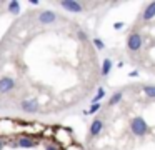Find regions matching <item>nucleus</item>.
I'll return each mask as SVG.
<instances>
[{
    "label": "nucleus",
    "mask_w": 155,
    "mask_h": 150,
    "mask_svg": "<svg viewBox=\"0 0 155 150\" xmlns=\"http://www.w3.org/2000/svg\"><path fill=\"white\" fill-rule=\"evenodd\" d=\"M132 132L138 137L143 135V133L147 132V123H145V120L140 118V117H135V118L132 120Z\"/></svg>",
    "instance_id": "f257e3e1"
},
{
    "label": "nucleus",
    "mask_w": 155,
    "mask_h": 150,
    "mask_svg": "<svg viewBox=\"0 0 155 150\" xmlns=\"http://www.w3.org/2000/svg\"><path fill=\"white\" fill-rule=\"evenodd\" d=\"M127 47L130 52H138L142 48V37L138 33H132L127 40Z\"/></svg>",
    "instance_id": "f03ea898"
},
{
    "label": "nucleus",
    "mask_w": 155,
    "mask_h": 150,
    "mask_svg": "<svg viewBox=\"0 0 155 150\" xmlns=\"http://www.w3.org/2000/svg\"><path fill=\"white\" fill-rule=\"evenodd\" d=\"M20 108L24 110V112H27V113H34V112H37V110H38V102L35 98L24 100V102L20 103Z\"/></svg>",
    "instance_id": "7ed1b4c3"
},
{
    "label": "nucleus",
    "mask_w": 155,
    "mask_h": 150,
    "mask_svg": "<svg viewBox=\"0 0 155 150\" xmlns=\"http://www.w3.org/2000/svg\"><path fill=\"white\" fill-rule=\"evenodd\" d=\"M14 87H15V80L14 78H10V77H4V78H0V93L10 92Z\"/></svg>",
    "instance_id": "20e7f679"
},
{
    "label": "nucleus",
    "mask_w": 155,
    "mask_h": 150,
    "mask_svg": "<svg viewBox=\"0 0 155 150\" xmlns=\"http://www.w3.org/2000/svg\"><path fill=\"white\" fill-rule=\"evenodd\" d=\"M60 5L64 7L65 10H68V12H74V13L82 12V5L78 2H75V0H67V2H62Z\"/></svg>",
    "instance_id": "39448f33"
},
{
    "label": "nucleus",
    "mask_w": 155,
    "mask_h": 150,
    "mask_svg": "<svg viewBox=\"0 0 155 150\" xmlns=\"http://www.w3.org/2000/svg\"><path fill=\"white\" fill-rule=\"evenodd\" d=\"M55 18H57V17H55V13L50 12V10H47V12H42L40 17H38L40 23H44V25H47V23H52Z\"/></svg>",
    "instance_id": "423d86ee"
},
{
    "label": "nucleus",
    "mask_w": 155,
    "mask_h": 150,
    "mask_svg": "<svg viewBox=\"0 0 155 150\" xmlns=\"http://www.w3.org/2000/svg\"><path fill=\"white\" fill-rule=\"evenodd\" d=\"M102 127H104V122H102L100 118H95L94 122H92V125H90V133L92 135H98L100 133V130H102Z\"/></svg>",
    "instance_id": "0eeeda50"
},
{
    "label": "nucleus",
    "mask_w": 155,
    "mask_h": 150,
    "mask_svg": "<svg viewBox=\"0 0 155 150\" xmlns=\"http://www.w3.org/2000/svg\"><path fill=\"white\" fill-rule=\"evenodd\" d=\"M153 17H155V2H152L143 12V20H150V18H153Z\"/></svg>",
    "instance_id": "6e6552de"
},
{
    "label": "nucleus",
    "mask_w": 155,
    "mask_h": 150,
    "mask_svg": "<svg viewBox=\"0 0 155 150\" xmlns=\"http://www.w3.org/2000/svg\"><path fill=\"white\" fill-rule=\"evenodd\" d=\"M110 68H112V62L108 58H105L104 63H102V75H108V73H110Z\"/></svg>",
    "instance_id": "1a4fd4ad"
},
{
    "label": "nucleus",
    "mask_w": 155,
    "mask_h": 150,
    "mask_svg": "<svg viewBox=\"0 0 155 150\" xmlns=\"http://www.w3.org/2000/svg\"><path fill=\"white\" fill-rule=\"evenodd\" d=\"M18 147H24V148H32V147H35V143L32 142L30 138H20V140H18Z\"/></svg>",
    "instance_id": "9d476101"
},
{
    "label": "nucleus",
    "mask_w": 155,
    "mask_h": 150,
    "mask_svg": "<svg viewBox=\"0 0 155 150\" xmlns=\"http://www.w3.org/2000/svg\"><path fill=\"white\" fill-rule=\"evenodd\" d=\"M143 92L148 98H155V85H145L143 87Z\"/></svg>",
    "instance_id": "9b49d317"
},
{
    "label": "nucleus",
    "mask_w": 155,
    "mask_h": 150,
    "mask_svg": "<svg viewBox=\"0 0 155 150\" xmlns=\"http://www.w3.org/2000/svg\"><path fill=\"white\" fill-rule=\"evenodd\" d=\"M8 10H10L12 13H18L20 12V3L18 2H10L8 3Z\"/></svg>",
    "instance_id": "f8f14e48"
},
{
    "label": "nucleus",
    "mask_w": 155,
    "mask_h": 150,
    "mask_svg": "<svg viewBox=\"0 0 155 150\" xmlns=\"http://www.w3.org/2000/svg\"><path fill=\"white\" fill-rule=\"evenodd\" d=\"M120 100H122V92H117V93H115V95L110 98L108 105H115V103H117V102H120Z\"/></svg>",
    "instance_id": "ddd939ff"
},
{
    "label": "nucleus",
    "mask_w": 155,
    "mask_h": 150,
    "mask_svg": "<svg viewBox=\"0 0 155 150\" xmlns=\"http://www.w3.org/2000/svg\"><path fill=\"white\" fill-rule=\"evenodd\" d=\"M98 108H100V103L97 102V103H94V105L90 107V110H88V113H95V112H97Z\"/></svg>",
    "instance_id": "4468645a"
},
{
    "label": "nucleus",
    "mask_w": 155,
    "mask_h": 150,
    "mask_svg": "<svg viewBox=\"0 0 155 150\" xmlns=\"http://www.w3.org/2000/svg\"><path fill=\"white\" fill-rule=\"evenodd\" d=\"M105 95V92H104V88H98V92H97V97H95V103H97V100H100L102 98V97H104Z\"/></svg>",
    "instance_id": "2eb2a0df"
},
{
    "label": "nucleus",
    "mask_w": 155,
    "mask_h": 150,
    "mask_svg": "<svg viewBox=\"0 0 155 150\" xmlns=\"http://www.w3.org/2000/svg\"><path fill=\"white\" fill-rule=\"evenodd\" d=\"M94 43H95V45H97V47H98V48H104V43H102V42H100V40H97V38H94Z\"/></svg>",
    "instance_id": "dca6fc26"
},
{
    "label": "nucleus",
    "mask_w": 155,
    "mask_h": 150,
    "mask_svg": "<svg viewBox=\"0 0 155 150\" xmlns=\"http://www.w3.org/2000/svg\"><path fill=\"white\" fill-rule=\"evenodd\" d=\"M122 25H124L122 22H117V23L114 25V28H115V30H118V28H122Z\"/></svg>",
    "instance_id": "f3484780"
},
{
    "label": "nucleus",
    "mask_w": 155,
    "mask_h": 150,
    "mask_svg": "<svg viewBox=\"0 0 155 150\" xmlns=\"http://www.w3.org/2000/svg\"><path fill=\"white\" fill-rule=\"evenodd\" d=\"M47 150H55V148H54V147H50V145H48V147H47Z\"/></svg>",
    "instance_id": "a211bd4d"
},
{
    "label": "nucleus",
    "mask_w": 155,
    "mask_h": 150,
    "mask_svg": "<svg viewBox=\"0 0 155 150\" xmlns=\"http://www.w3.org/2000/svg\"><path fill=\"white\" fill-rule=\"evenodd\" d=\"M0 148H2V142H0Z\"/></svg>",
    "instance_id": "6ab92c4d"
}]
</instances>
